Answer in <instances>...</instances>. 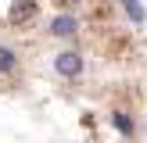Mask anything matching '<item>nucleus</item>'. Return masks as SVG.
<instances>
[{
    "label": "nucleus",
    "instance_id": "obj_1",
    "mask_svg": "<svg viewBox=\"0 0 147 143\" xmlns=\"http://www.w3.org/2000/svg\"><path fill=\"white\" fill-rule=\"evenodd\" d=\"M54 72L65 79H76L79 72H83V57L76 54V50H61V54L54 57Z\"/></svg>",
    "mask_w": 147,
    "mask_h": 143
},
{
    "label": "nucleus",
    "instance_id": "obj_2",
    "mask_svg": "<svg viewBox=\"0 0 147 143\" xmlns=\"http://www.w3.org/2000/svg\"><path fill=\"white\" fill-rule=\"evenodd\" d=\"M50 32H54V36H65V39H68V36H76V32H79L76 14H57V18L50 21Z\"/></svg>",
    "mask_w": 147,
    "mask_h": 143
},
{
    "label": "nucleus",
    "instance_id": "obj_3",
    "mask_svg": "<svg viewBox=\"0 0 147 143\" xmlns=\"http://www.w3.org/2000/svg\"><path fill=\"white\" fill-rule=\"evenodd\" d=\"M14 68H18V54H14L11 47H4V43H0V75H11Z\"/></svg>",
    "mask_w": 147,
    "mask_h": 143
},
{
    "label": "nucleus",
    "instance_id": "obj_4",
    "mask_svg": "<svg viewBox=\"0 0 147 143\" xmlns=\"http://www.w3.org/2000/svg\"><path fill=\"white\" fill-rule=\"evenodd\" d=\"M32 14H36L32 0H18V4L11 7V21H25V18H32Z\"/></svg>",
    "mask_w": 147,
    "mask_h": 143
},
{
    "label": "nucleus",
    "instance_id": "obj_5",
    "mask_svg": "<svg viewBox=\"0 0 147 143\" xmlns=\"http://www.w3.org/2000/svg\"><path fill=\"white\" fill-rule=\"evenodd\" d=\"M122 7H126V14L136 21V25L144 21V7H140V0H122Z\"/></svg>",
    "mask_w": 147,
    "mask_h": 143
},
{
    "label": "nucleus",
    "instance_id": "obj_6",
    "mask_svg": "<svg viewBox=\"0 0 147 143\" xmlns=\"http://www.w3.org/2000/svg\"><path fill=\"white\" fill-rule=\"evenodd\" d=\"M115 129H119V132L122 136H133V122H129V114H122V111H115Z\"/></svg>",
    "mask_w": 147,
    "mask_h": 143
}]
</instances>
